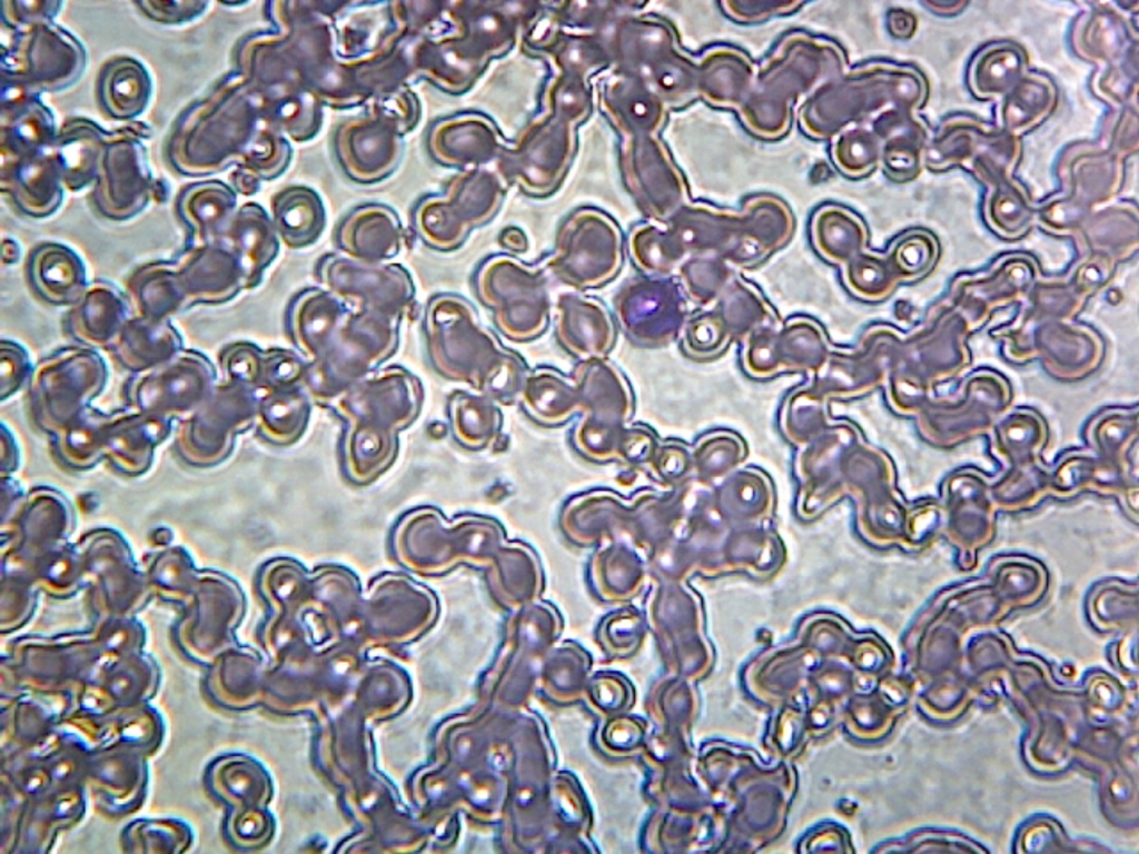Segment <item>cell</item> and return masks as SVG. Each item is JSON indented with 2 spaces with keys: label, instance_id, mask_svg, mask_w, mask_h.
<instances>
[{
  "label": "cell",
  "instance_id": "cell-1",
  "mask_svg": "<svg viewBox=\"0 0 1139 854\" xmlns=\"http://www.w3.org/2000/svg\"><path fill=\"white\" fill-rule=\"evenodd\" d=\"M476 287L505 336L529 340L545 330L551 304L541 271L513 259H494L479 270Z\"/></svg>",
  "mask_w": 1139,
  "mask_h": 854
},
{
  "label": "cell",
  "instance_id": "cell-2",
  "mask_svg": "<svg viewBox=\"0 0 1139 854\" xmlns=\"http://www.w3.org/2000/svg\"><path fill=\"white\" fill-rule=\"evenodd\" d=\"M107 381V364L96 349L78 344L63 346L33 366L29 401L34 411L68 415L99 395Z\"/></svg>",
  "mask_w": 1139,
  "mask_h": 854
},
{
  "label": "cell",
  "instance_id": "cell-3",
  "mask_svg": "<svg viewBox=\"0 0 1139 854\" xmlns=\"http://www.w3.org/2000/svg\"><path fill=\"white\" fill-rule=\"evenodd\" d=\"M216 383L217 371L211 360L198 350L182 348L169 360L131 374L122 393L132 406L175 413L205 403Z\"/></svg>",
  "mask_w": 1139,
  "mask_h": 854
},
{
  "label": "cell",
  "instance_id": "cell-4",
  "mask_svg": "<svg viewBox=\"0 0 1139 854\" xmlns=\"http://www.w3.org/2000/svg\"><path fill=\"white\" fill-rule=\"evenodd\" d=\"M616 320L640 346L671 341L681 326L684 308L673 282L665 277L640 276L621 287L613 300Z\"/></svg>",
  "mask_w": 1139,
  "mask_h": 854
},
{
  "label": "cell",
  "instance_id": "cell-5",
  "mask_svg": "<svg viewBox=\"0 0 1139 854\" xmlns=\"http://www.w3.org/2000/svg\"><path fill=\"white\" fill-rule=\"evenodd\" d=\"M187 308L217 305L244 288V276L231 250L218 242L187 246L172 259Z\"/></svg>",
  "mask_w": 1139,
  "mask_h": 854
},
{
  "label": "cell",
  "instance_id": "cell-6",
  "mask_svg": "<svg viewBox=\"0 0 1139 854\" xmlns=\"http://www.w3.org/2000/svg\"><path fill=\"white\" fill-rule=\"evenodd\" d=\"M131 316L126 292L108 280L96 279L66 311L61 327L78 345L109 351Z\"/></svg>",
  "mask_w": 1139,
  "mask_h": 854
},
{
  "label": "cell",
  "instance_id": "cell-7",
  "mask_svg": "<svg viewBox=\"0 0 1139 854\" xmlns=\"http://www.w3.org/2000/svg\"><path fill=\"white\" fill-rule=\"evenodd\" d=\"M455 318L444 321L446 375L479 387L483 378L504 352L497 339L484 328L466 301L454 299Z\"/></svg>",
  "mask_w": 1139,
  "mask_h": 854
},
{
  "label": "cell",
  "instance_id": "cell-8",
  "mask_svg": "<svg viewBox=\"0 0 1139 854\" xmlns=\"http://www.w3.org/2000/svg\"><path fill=\"white\" fill-rule=\"evenodd\" d=\"M554 321L559 344L581 360L605 358L615 342L614 322L607 309L583 295H559L554 304Z\"/></svg>",
  "mask_w": 1139,
  "mask_h": 854
},
{
  "label": "cell",
  "instance_id": "cell-9",
  "mask_svg": "<svg viewBox=\"0 0 1139 854\" xmlns=\"http://www.w3.org/2000/svg\"><path fill=\"white\" fill-rule=\"evenodd\" d=\"M26 280L40 301L57 307L76 304L89 284L80 257L57 242H42L30 251Z\"/></svg>",
  "mask_w": 1139,
  "mask_h": 854
},
{
  "label": "cell",
  "instance_id": "cell-10",
  "mask_svg": "<svg viewBox=\"0 0 1139 854\" xmlns=\"http://www.w3.org/2000/svg\"><path fill=\"white\" fill-rule=\"evenodd\" d=\"M182 348V337L170 319L132 314L109 352L120 367L135 374L169 360Z\"/></svg>",
  "mask_w": 1139,
  "mask_h": 854
},
{
  "label": "cell",
  "instance_id": "cell-11",
  "mask_svg": "<svg viewBox=\"0 0 1139 854\" xmlns=\"http://www.w3.org/2000/svg\"><path fill=\"white\" fill-rule=\"evenodd\" d=\"M125 292L135 315L169 319L188 310L171 259L138 267L127 279Z\"/></svg>",
  "mask_w": 1139,
  "mask_h": 854
},
{
  "label": "cell",
  "instance_id": "cell-12",
  "mask_svg": "<svg viewBox=\"0 0 1139 854\" xmlns=\"http://www.w3.org/2000/svg\"><path fill=\"white\" fill-rule=\"evenodd\" d=\"M1027 73L1026 53L1014 43H994L969 68V87L980 99L1003 98Z\"/></svg>",
  "mask_w": 1139,
  "mask_h": 854
},
{
  "label": "cell",
  "instance_id": "cell-13",
  "mask_svg": "<svg viewBox=\"0 0 1139 854\" xmlns=\"http://www.w3.org/2000/svg\"><path fill=\"white\" fill-rule=\"evenodd\" d=\"M1001 125L1006 132L1014 136L1026 132L1042 122L1057 103V90L1052 82L1039 73L1026 76L1002 98Z\"/></svg>",
  "mask_w": 1139,
  "mask_h": 854
},
{
  "label": "cell",
  "instance_id": "cell-14",
  "mask_svg": "<svg viewBox=\"0 0 1139 854\" xmlns=\"http://www.w3.org/2000/svg\"><path fill=\"white\" fill-rule=\"evenodd\" d=\"M879 155L872 132L863 127H854L842 132L833 147L835 162L849 175L869 172L878 163Z\"/></svg>",
  "mask_w": 1139,
  "mask_h": 854
},
{
  "label": "cell",
  "instance_id": "cell-15",
  "mask_svg": "<svg viewBox=\"0 0 1139 854\" xmlns=\"http://www.w3.org/2000/svg\"><path fill=\"white\" fill-rule=\"evenodd\" d=\"M651 231L647 232L650 238L644 231L640 234L637 240L641 241L634 244L631 256L645 276L665 277L679 266L682 255L676 244L667 239L665 234L658 230Z\"/></svg>",
  "mask_w": 1139,
  "mask_h": 854
},
{
  "label": "cell",
  "instance_id": "cell-16",
  "mask_svg": "<svg viewBox=\"0 0 1139 854\" xmlns=\"http://www.w3.org/2000/svg\"><path fill=\"white\" fill-rule=\"evenodd\" d=\"M899 131L887 141L882 151L884 170L898 180H909L918 176L923 151V135H902Z\"/></svg>",
  "mask_w": 1139,
  "mask_h": 854
},
{
  "label": "cell",
  "instance_id": "cell-17",
  "mask_svg": "<svg viewBox=\"0 0 1139 854\" xmlns=\"http://www.w3.org/2000/svg\"><path fill=\"white\" fill-rule=\"evenodd\" d=\"M219 364L225 381L251 387L259 383L263 357L258 349L247 342L225 346L219 352Z\"/></svg>",
  "mask_w": 1139,
  "mask_h": 854
},
{
  "label": "cell",
  "instance_id": "cell-18",
  "mask_svg": "<svg viewBox=\"0 0 1139 854\" xmlns=\"http://www.w3.org/2000/svg\"><path fill=\"white\" fill-rule=\"evenodd\" d=\"M33 366L28 351L20 344L2 338L0 341L1 398L14 394L29 381Z\"/></svg>",
  "mask_w": 1139,
  "mask_h": 854
},
{
  "label": "cell",
  "instance_id": "cell-19",
  "mask_svg": "<svg viewBox=\"0 0 1139 854\" xmlns=\"http://www.w3.org/2000/svg\"><path fill=\"white\" fill-rule=\"evenodd\" d=\"M892 33L900 38L911 37L915 30L917 22L914 17L905 11H895L891 17V28L898 27Z\"/></svg>",
  "mask_w": 1139,
  "mask_h": 854
},
{
  "label": "cell",
  "instance_id": "cell-20",
  "mask_svg": "<svg viewBox=\"0 0 1139 854\" xmlns=\"http://www.w3.org/2000/svg\"><path fill=\"white\" fill-rule=\"evenodd\" d=\"M933 12L942 16L955 14L962 10L968 2L962 1H928L925 3Z\"/></svg>",
  "mask_w": 1139,
  "mask_h": 854
},
{
  "label": "cell",
  "instance_id": "cell-21",
  "mask_svg": "<svg viewBox=\"0 0 1139 854\" xmlns=\"http://www.w3.org/2000/svg\"><path fill=\"white\" fill-rule=\"evenodd\" d=\"M7 241L9 244L8 248L10 251L3 248L2 260L4 264L11 265L19 260L20 250L14 241H11V239H8Z\"/></svg>",
  "mask_w": 1139,
  "mask_h": 854
}]
</instances>
